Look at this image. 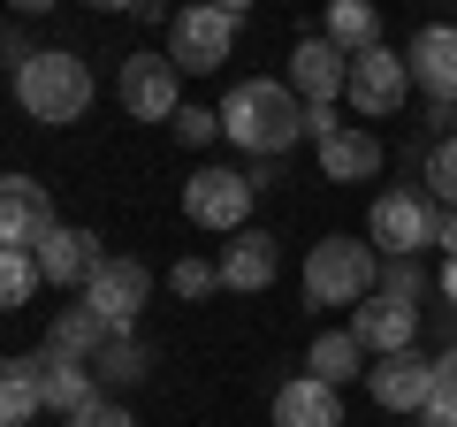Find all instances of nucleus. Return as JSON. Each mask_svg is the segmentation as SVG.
<instances>
[{
    "instance_id": "nucleus-27",
    "label": "nucleus",
    "mask_w": 457,
    "mask_h": 427,
    "mask_svg": "<svg viewBox=\"0 0 457 427\" xmlns=\"http://www.w3.org/2000/svg\"><path fill=\"white\" fill-rule=\"evenodd\" d=\"M168 282H176V297H206V290H221V260H176Z\"/></svg>"
},
{
    "instance_id": "nucleus-33",
    "label": "nucleus",
    "mask_w": 457,
    "mask_h": 427,
    "mask_svg": "<svg viewBox=\"0 0 457 427\" xmlns=\"http://www.w3.org/2000/svg\"><path fill=\"white\" fill-rule=\"evenodd\" d=\"M435 245H442V260H457V206H442V237Z\"/></svg>"
},
{
    "instance_id": "nucleus-15",
    "label": "nucleus",
    "mask_w": 457,
    "mask_h": 427,
    "mask_svg": "<svg viewBox=\"0 0 457 427\" xmlns=\"http://www.w3.org/2000/svg\"><path fill=\"white\" fill-rule=\"evenodd\" d=\"M290 92H297V99H336V92H351V54H343L336 38H305V46L290 54Z\"/></svg>"
},
{
    "instance_id": "nucleus-25",
    "label": "nucleus",
    "mask_w": 457,
    "mask_h": 427,
    "mask_svg": "<svg viewBox=\"0 0 457 427\" xmlns=\"http://www.w3.org/2000/svg\"><path fill=\"white\" fill-rule=\"evenodd\" d=\"M38 282H46V267H38V252H31V245H0V306H8V313L31 306Z\"/></svg>"
},
{
    "instance_id": "nucleus-13",
    "label": "nucleus",
    "mask_w": 457,
    "mask_h": 427,
    "mask_svg": "<svg viewBox=\"0 0 457 427\" xmlns=\"http://www.w3.org/2000/svg\"><path fill=\"white\" fill-rule=\"evenodd\" d=\"M99 237L92 230H77V222H54L46 230V245H38V267H46V282H62V290H84V282L99 275Z\"/></svg>"
},
{
    "instance_id": "nucleus-11",
    "label": "nucleus",
    "mask_w": 457,
    "mask_h": 427,
    "mask_svg": "<svg viewBox=\"0 0 457 427\" xmlns=\"http://www.w3.org/2000/svg\"><path fill=\"white\" fill-rule=\"evenodd\" d=\"M366 389H374L381 412H427V397H435V359H420V351H389V359L366 366Z\"/></svg>"
},
{
    "instance_id": "nucleus-36",
    "label": "nucleus",
    "mask_w": 457,
    "mask_h": 427,
    "mask_svg": "<svg viewBox=\"0 0 457 427\" xmlns=\"http://www.w3.org/2000/svg\"><path fill=\"white\" fill-rule=\"evenodd\" d=\"M46 8H62V0H16V16H46Z\"/></svg>"
},
{
    "instance_id": "nucleus-38",
    "label": "nucleus",
    "mask_w": 457,
    "mask_h": 427,
    "mask_svg": "<svg viewBox=\"0 0 457 427\" xmlns=\"http://www.w3.org/2000/svg\"><path fill=\"white\" fill-rule=\"evenodd\" d=\"M92 8H107V16H114V8H122V16H130V8H137V0H92Z\"/></svg>"
},
{
    "instance_id": "nucleus-20",
    "label": "nucleus",
    "mask_w": 457,
    "mask_h": 427,
    "mask_svg": "<svg viewBox=\"0 0 457 427\" xmlns=\"http://www.w3.org/2000/svg\"><path fill=\"white\" fill-rule=\"evenodd\" d=\"M374 168H381V138L351 130V122H343V130L320 146V176H328V183H366Z\"/></svg>"
},
{
    "instance_id": "nucleus-26",
    "label": "nucleus",
    "mask_w": 457,
    "mask_h": 427,
    "mask_svg": "<svg viewBox=\"0 0 457 427\" xmlns=\"http://www.w3.org/2000/svg\"><path fill=\"white\" fill-rule=\"evenodd\" d=\"M427 198L457 206V138H435V153H427Z\"/></svg>"
},
{
    "instance_id": "nucleus-34",
    "label": "nucleus",
    "mask_w": 457,
    "mask_h": 427,
    "mask_svg": "<svg viewBox=\"0 0 457 427\" xmlns=\"http://www.w3.org/2000/svg\"><path fill=\"white\" fill-rule=\"evenodd\" d=\"M130 16H137V23H176V16H168V0H137Z\"/></svg>"
},
{
    "instance_id": "nucleus-5",
    "label": "nucleus",
    "mask_w": 457,
    "mask_h": 427,
    "mask_svg": "<svg viewBox=\"0 0 457 427\" xmlns=\"http://www.w3.org/2000/svg\"><path fill=\"white\" fill-rule=\"evenodd\" d=\"M252 198H260V183L237 176V168H198L183 183V214H191L198 230H221V237L252 230Z\"/></svg>"
},
{
    "instance_id": "nucleus-2",
    "label": "nucleus",
    "mask_w": 457,
    "mask_h": 427,
    "mask_svg": "<svg viewBox=\"0 0 457 427\" xmlns=\"http://www.w3.org/2000/svg\"><path fill=\"white\" fill-rule=\"evenodd\" d=\"M16 99H23L31 122L62 130V122H77L84 107H92V69H84V54H69V46H38L31 62L16 69Z\"/></svg>"
},
{
    "instance_id": "nucleus-17",
    "label": "nucleus",
    "mask_w": 457,
    "mask_h": 427,
    "mask_svg": "<svg viewBox=\"0 0 457 427\" xmlns=\"http://www.w3.org/2000/svg\"><path fill=\"white\" fill-rule=\"evenodd\" d=\"M275 427H343V397L320 374H297L275 389Z\"/></svg>"
},
{
    "instance_id": "nucleus-7",
    "label": "nucleus",
    "mask_w": 457,
    "mask_h": 427,
    "mask_svg": "<svg viewBox=\"0 0 457 427\" xmlns=\"http://www.w3.org/2000/svg\"><path fill=\"white\" fill-rule=\"evenodd\" d=\"M183 69L168 62V54H130L122 62V77H114V92H122V107H130L137 122H176V107H183Z\"/></svg>"
},
{
    "instance_id": "nucleus-4",
    "label": "nucleus",
    "mask_w": 457,
    "mask_h": 427,
    "mask_svg": "<svg viewBox=\"0 0 457 427\" xmlns=\"http://www.w3.org/2000/svg\"><path fill=\"white\" fill-rule=\"evenodd\" d=\"M366 230H374L381 260H420V252L442 237V206H435L427 191H381Z\"/></svg>"
},
{
    "instance_id": "nucleus-30",
    "label": "nucleus",
    "mask_w": 457,
    "mask_h": 427,
    "mask_svg": "<svg viewBox=\"0 0 457 427\" xmlns=\"http://www.w3.org/2000/svg\"><path fill=\"white\" fill-rule=\"evenodd\" d=\"M336 130H343V122H336V99H305V138H312V146H328Z\"/></svg>"
},
{
    "instance_id": "nucleus-9",
    "label": "nucleus",
    "mask_w": 457,
    "mask_h": 427,
    "mask_svg": "<svg viewBox=\"0 0 457 427\" xmlns=\"http://www.w3.org/2000/svg\"><path fill=\"white\" fill-rule=\"evenodd\" d=\"M404 92H411V62H404V54H389V46L351 54V107H359L366 122L396 115V107H404Z\"/></svg>"
},
{
    "instance_id": "nucleus-10",
    "label": "nucleus",
    "mask_w": 457,
    "mask_h": 427,
    "mask_svg": "<svg viewBox=\"0 0 457 427\" xmlns=\"http://www.w3.org/2000/svg\"><path fill=\"white\" fill-rule=\"evenodd\" d=\"M54 222H62V214H54V191L38 176H8L0 183V245H46V230Z\"/></svg>"
},
{
    "instance_id": "nucleus-6",
    "label": "nucleus",
    "mask_w": 457,
    "mask_h": 427,
    "mask_svg": "<svg viewBox=\"0 0 457 427\" xmlns=\"http://www.w3.org/2000/svg\"><path fill=\"white\" fill-rule=\"evenodd\" d=\"M228 46H237V16L228 8H213V0H191V8H176V23H168V62L176 69H221Z\"/></svg>"
},
{
    "instance_id": "nucleus-32",
    "label": "nucleus",
    "mask_w": 457,
    "mask_h": 427,
    "mask_svg": "<svg viewBox=\"0 0 457 427\" xmlns=\"http://www.w3.org/2000/svg\"><path fill=\"white\" fill-rule=\"evenodd\" d=\"M435 397H457V344L435 359Z\"/></svg>"
},
{
    "instance_id": "nucleus-16",
    "label": "nucleus",
    "mask_w": 457,
    "mask_h": 427,
    "mask_svg": "<svg viewBox=\"0 0 457 427\" xmlns=\"http://www.w3.org/2000/svg\"><path fill=\"white\" fill-rule=\"evenodd\" d=\"M275 267H282L275 237H267V230H237V237L221 245V290H267Z\"/></svg>"
},
{
    "instance_id": "nucleus-8",
    "label": "nucleus",
    "mask_w": 457,
    "mask_h": 427,
    "mask_svg": "<svg viewBox=\"0 0 457 427\" xmlns=\"http://www.w3.org/2000/svg\"><path fill=\"white\" fill-rule=\"evenodd\" d=\"M145 297H153V275H145L137 260H99V275L84 282V306H92L114 336H137V313H145Z\"/></svg>"
},
{
    "instance_id": "nucleus-12",
    "label": "nucleus",
    "mask_w": 457,
    "mask_h": 427,
    "mask_svg": "<svg viewBox=\"0 0 457 427\" xmlns=\"http://www.w3.org/2000/svg\"><path fill=\"white\" fill-rule=\"evenodd\" d=\"M351 336H359L374 359H389V351H411V344H420V306H404V297L374 290L366 306H351Z\"/></svg>"
},
{
    "instance_id": "nucleus-29",
    "label": "nucleus",
    "mask_w": 457,
    "mask_h": 427,
    "mask_svg": "<svg viewBox=\"0 0 457 427\" xmlns=\"http://www.w3.org/2000/svg\"><path fill=\"white\" fill-rule=\"evenodd\" d=\"M176 138H183V146L221 138V107H191V99H183V107H176Z\"/></svg>"
},
{
    "instance_id": "nucleus-24",
    "label": "nucleus",
    "mask_w": 457,
    "mask_h": 427,
    "mask_svg": "<svg viewBox=\"0 0 457 427\" xmlns=\"http://www.w3.org/2000/svg\"><path fill=\"white\" fill-rule=\"evenodd\" d=\"M99 389H137V381L153 374V344H137V336H114L107 351H99Z\"/></svg>"
},
{
    "instance_id": "nucleus-21",
    "label": "nucleus",
    "mask_w": 457,
    "mask_h": 427,
    "mask_svg": "<svg viewBox=\"0 0 457 427\" xmlns=\"http://www.w3.org/2000/svg\"><path fill=\"white\" fill-rule=\"evenodd\" d=\"M38 412H46V374H38V359H8L0 366V420L31 427Z\"/></svg>"
},
{
    "instance_id": "nucleus-1",
    "label": "nucleus",
    "mask_w": 457,
    "mask_h": 427,
    "mask_svg": "<svg viewBox=\"0 0 457 427\" xmlns=\"http://www.w3.org/2000/svg\"><path fill=\"white\" fill-rule=\"evenodd\" d=\"M221 130L252 161H275V153H290L305 138V99L275 77H245V84H228V99H221Z\"/></svg>"
},
{
    "instance_id": "nucleus-37",
    "label": "nucleus",
    "mask_w": 457,
    "mask_h": 427,
    "mask_svg": "<svg viewBox=\"0 0 457 427\" xmlns=\"http://www.w3.org/2000/svg\"><path fill=\"white\" fill-rule=\"evenodd\" d=\"M213 8H228V16H237V23H245V8H252V0H213Z\"/></svg>"
},
{
    "instance_id": "nucleus-31",
    "label": "nucleus",
    "mask_w": 457,
    "mask_h": 427,
    "mask_svg": "<svg viewBox=\"0 0 457 427\" xmlns=\"http://www.w3.org/2000/svg\"><path fill=\"white\" fill-rule=\"evenodd\" d=\"M69 427H137V420H130V405H114V397H99V405H92V412H77Z\"/></svg>"
},
{
    "instance_id": "nucleus-19",
    "label": "nucleus",
    "mask_w": 457,
    "mask_h": 427,
    "mask_svg": "<svg viewBox=\"0 0 457 427\" xmlns=\"http://www.w3.org/2000/svg\"><path fill=\"white\" fill-rule=\"evenodd\" d=\"M114 344V329L99 321L92 306H69V313H54V329H46V351L54 359H77V366H99V351Z\"/></svg>"
},
{
    "instance_id": "nucleus-35",
    "label": "nucleus",
    "mask_w": 457,
    "mask_h": 427,
    "mask_svg": "<svg viewBox=\"0 0 457 427\" xmlns=\"http://www.w3.org/2000/svg\"><path fill=\"white\" fill-rule=\"evenodd\" d=\"M442 297L457 306V260H442Z\"/></svg>"
},
{
    "instance_id": "nucleus-22",
    "label": "nucleus",
    "mask_w": 457,
    "mask_h": 427,
    "mask_svg": "<svg viewBox=\"0 0 457 427\" xmlns=\"http://www.w3.org/2000/svg\"><path fill=\"white\" fill-rule=\"evenodd\" d=\"M320 38H336L343 54L381 46V8H374V0H328V31Z\"/></svg>"
},
{
    "instance_id": "nucleus-28",
    "label": "nucleus",
    "mask_w": 457,
    "mask_h": 427,
    "mask_svg": "<svg viewBox=\"0 0 457 427\" xmlns=\"http://www.w3.org/2000/svg\"><path fill=\"white\" fill-rule=\"evenodd\" d=\"M381 290H389V297H404V306H420L427 267H420V260H381Z\"/></svg>"
},
{
    "instance_id": "nucleus-14",
    "label": "nucleus",
    "mask_w": 457,
    "mask_h": 427,
    "mask_svg": "<svg viewBox=\"0 0 457 427\" xmlns=\"http://www.w3.org/2000/svg\"><path fill=\"white\" fill-rule=\"evenodd\" d=\"M411 84H420L427 99H457V23H427V31H411Z\"/></svg>"
},
{
    "instance_id": "nucleus-3",
    "label": "nucleus",
    "mask_w": 457,
    "mask_h": 427,
    "mask_svg": "<svg viewBox=\"0 0 457 427\" xmlns=\"http://www.w3.org/2000/svg\"><path fill=\"white\" fill-rule=\"evenodd\" d=\"M381 290V245L320 237L305 252V306H366Z\"/></svg>"
},
{
    "instance_id": "nucleus-18",
    "label": "nucleus",
    "mask_w": 457,
    "mask_h": 427,
    "mask_svg": "<svg viewBox=\"0 0 457 427\" xmlns=\"http://www.w3.org/2000/svg\"><path fill=\"white\" fill-rule=\"evenodd\" d=\"M38 374H46V412H54V420H77V412H92L99 397H107L92 366H77V359H54V351H38Z\"/></svg>"
},
{
    "instance_id": "nucleus-23",
    "label": "nucleus",
    "mask_w": 457,
    "mask_h": 427,
    "mask_svg": "<svg viewBox=\"0 0 457 427\" xmlns=\"http://www.w3.org/2000/svg\"><path fill=\"white\" fill-rule=\"evenodd\" d=\"M305 366H312V374L328 381V389H343V381H351V374H359V366H366V344H359V336H351V329H328L320 344L305 351Z\"/></svg>"
}]
</instances>
